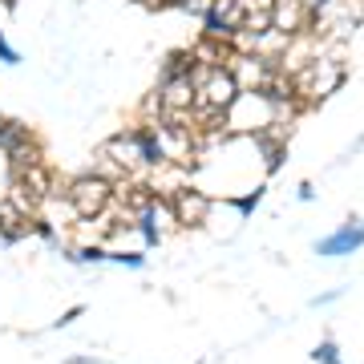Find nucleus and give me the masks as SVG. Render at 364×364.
<instances>
[{
  "label": "nucleus",
  "instance_id": "1",
  "mask_svg": "<svg viewBox=\"0 0 364 364\" xmlns=\"http://www.w3.org/2000/svg\"><path fill=\"white\" fill-rule=\"evenodd\" d=\"M65 198H69V210H73L81 223H93V219H102L105 207L114 203V182H105L102 174L90 170V174H81V178L69 182Z\"/></svg>",
  "mask_w": 364,
  "mask_h": 364
},
{
  "label": "nucleus",
  "instance_id": "2",
  "mask_svg": "<svg viewBox=\"0 0 364 364\" xmlns=\"http://www.w3.org/2000/svg\"><path fill=\"white\" fill-rule=\"evenodd\" d=\"M340 81H344L340 61H332V57H312V61L291 77V85H296V102L299 105H304V102H324Z\"/></svg>",
  "mask_w": 364,
  "mask_h": 364
},
{
  "label": "nucleus",
  "instance_id": "3",
  "mask_svg": "<svg viewBox=\"0 0 364 364\" xmlns=\"http://www.w3.org/2000/svg\"><path fill=\"white\" fill-rule=\"evenodd\" d=\"M166 210L174 219V227H203L210 215V198L203 191H195V186H178V191H170Z\"/></svg>",
  "mask_w": 364,
  "mask_h": 364
},
{
  "label": "nucleus",
  "instance_id": "4",
  "mask_svg": "<svg viewBox=\"0 0 364 364\" xmlns=\"http://www.w3.org/2000/svg\"><path fill=\"white\" fill-rule=\"evenodd\" d=\"M275 73H279V69H275V61L255 57V53H247V57H235V69H231L235 85H239L243 93H263L267 85H272Z\"/></svg>",
  "mask_w": 364,
  "mask_h": 364
},
{
  "label": "nucleus",
  "instance_id": "5",
  "mask_svg": "<svg viewBox=\"0 0 364 364\" xmlns=\"http://www.w3.org/2000/svg\"><path fill=\"white\" fill-rule=\"evenodd\" d=\"M312 16H316V9L308 0H275L272 25L284 28L287 37H296V33H308V28H312Z\"/></svg>",
  "mask_w": 364,
  "mask_h": 364
},
{
  "label": "nucleus",
  "instance_id": "6",
  "mask_svg": "<svg viewBox=\"0 0 364 364\" xmlns=\"http://www.w3.org/2000/svg\"><path fill=\"white\" fill-rule=\"evenodd\" d=\"M33 227H37V215H25V210H16L9 198H0V239H9V243L28 239Z\"/></svg>",
  "mask_w": 364,
  "mask_h": 364
},
{
  "label": "nucleus",
  "instance_id": "7",
  "mask_svg": "<svg viewBox=\"0 0 364 364\" xmlns=\"http://www.w3.org/2000/svg\"><path fill=\"white\" fill-rule=\"evenodd\" d=\"M360 243H364V223L360 227H340L332 239L320 243V255H348V251H356Z\"/></svg>",
  "mask_w": 364,
  "mask_h": 364
},
{
  "label": "nucleus",
  "instance_id": "8",
  "mask_svg": "<svg viewBox=\"0 0 364 364\" xmlns=\"http://www.w3.org/2000/svg\"><path fill=\"white\" fill-rule=\"evenodd\" d=\"M195 53L191 49H178V53H170L166 57V69H162V77H191L195 73Z\"/></svg>",
  "mask_w": 364,
  "mask_h": 364
},
{
  "label": "nucleus",
  "instance_id": "9",
  "mask_svg": "<svg viewBox=\"0 0 364 364\" xmlns=\"http://www.w3.org/2000/svg\"><path fill=\"white\" fill-rule=\"evenodd\" d=\"M73 259H85V263H97V259H105V251H102V247H77V251H73Z\"/></svg>",
  "mask_w": 364,
  "mask_h": 364
},
{
  "label": "nucleus",
  "instance_id": "10",
  "mask_svg": "<svg viewBox=\"0 0 364 364\" xmlns=\"http://www.w3.org/2000/svg\"><path fill=\"white\" fill-rule=\"evenodd\" d=\"M316 360H324V364H336V348H332V344H320V352H316Z\"/></svg>",
  "mask_w": 364,
  "mask_h": 364
},
{
  "label": "nucleus",
  "instance_id": "11",
  "mask_svg": "<svg viewBox=\"0 0 364 364\" xmlns=\"http://www.w3.org/2000/svg\"><path fill=\"white\" fill-rule=\"evenodd\" d=\"M0 61H9V65H16V61H21V57H16L9 45H4V37H0Z\"/></svg>",
  "mask_w": 364,
  "mask_h": 364
},
{
  "label": "nucleus",
  "instance_id": "12",
  "mask_svg": "<svg viewBox=\"0 0 364 364\" xmlns=\"http://www.w3.org/2000/svg\"><path fill=\"white\" fill-rule=\"evenodd\" d=\"M255 203H259V191H255V195H251V198H239L235 207H239V210H243V215H247V210H255Z\"/></svg>",
  "mask_w": 364,
  "mask_h": 364
},
{
  "label": "nucleus",
  "instance_id": "13",
  "mask_svg": "<svg viewBox=\"0 0 364 364\" xmlns=\"http://www.w3.org/2000/svg\"><path fill=\"white\" fill-rule=\"evenodd\" d=\"M320 4H328V0H316V9H320Z\"/></svg>",
  "mask_w": 364,
  "mask_h": 364
}]
</instances>
